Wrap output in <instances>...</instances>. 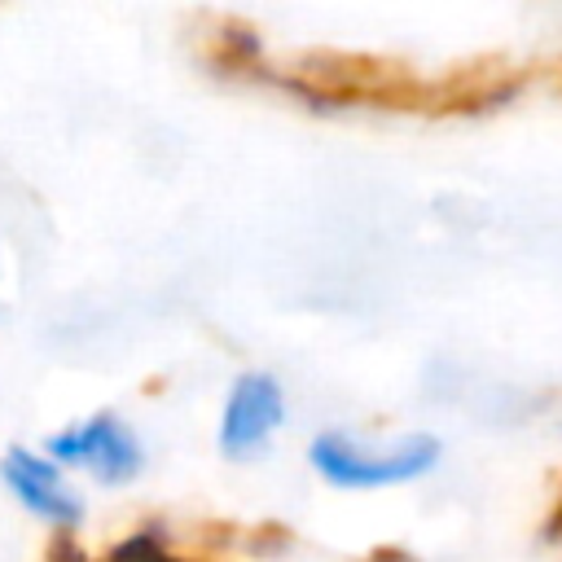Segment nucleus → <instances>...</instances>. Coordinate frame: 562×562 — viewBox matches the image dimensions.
Here are the masks:
<instances>
[{
  "label": "nucleus",
  "instance_id": "f257e3e1",
  "mask_svg": "<svg viewBox=\"0 0 562 562\" xmlns=\"http://www.w3.org/2000/svg\"><path fill=\"white\" fill-rule=\"evenodd\" d=\"M303 461L334 492H395L439 470L443 439L430 430L360 435L351 426H325L307 439Z\"/></svg>",
  "mask_w": 562,
  "mask_h": 562
},
{
  "label": "nucleus",
  "instance_id": "f03ea898",
  "mask_svg": "<svg viewBox=\"0 0 562 562\" xmlns=\"http://www.w3.org/2000/svg\"><path fill=\"white\" fill-rule=\"evenodd\" d=\"M40 448L57 465H66L75 479L105 487V492L132 487L149 465V448H145L140 430L119 408H92V413L75 417L66 426H57L53 435H44Z\"/></svg>",
  "mask_w": 562,
  "mask_h": 562
},
{
  "label": "nucleus",
  "instance_id": "7ed1b4c3",
  "mask_svg": "<svg viewBox=\"0 0 562 562\" xmlns=\"http://www.w3.org/2000/svg\"><path fill=\"white\" fill-rule=\"evenodd\" d=\"M290 426V391L272 369H241L224 386L215 413V452L224 461H259L277 448L281 430Z\"/></svg>",
  "mask_w": 562,
  "mask_h": 562
},
{
  "label": "nucleus",
  "instance_id": "20e7f679",
  "mask_svg": "<svg viewBox=\"0 0 562 562\" xmlns=\"http://www.w3.org/2000/svg\"><path fill=\"white\" fill-rule=\"evenodd\" d=\"M0 487L26 518L48 527L53 536H75L88 518V496L79 479L66 465H57L40 443L0 448Z\"/></svg>",
  "mask_w": 562,
  "mask_h": 562
},
{
  "label": "nucleus",
  "instance_id": "39448f33",
  "mask_svg": "<svg viewBox=\"0 0 562 562\" xmlns=\"http://www.w3.org/2000/svg\"><path fill=\"white\" fill-rule=\"evenodd\" d=\"M97 562H193V558L176 544V536H171L167 522L145 518V522L127 527L123 536H114Z\"/></svg>",
  "mask_w": 562,
  "mask_h": 562
},
{
  "label": "nucleus",
  "instance_id": "423d86ee",
  "mask_svg": "<svg viewBox=\"0 0 562 562\" xmlns=\"http://www.w3.org/2000/svg\"><path fill=\"white\" fill-rule=\"evenodd\" d=\"M360 562H422L413 549H400V544H382V549H373V553H364Z\"/></svg>",
  "mask_w": 562,
  "mask_h": 562
}]
</instances>
